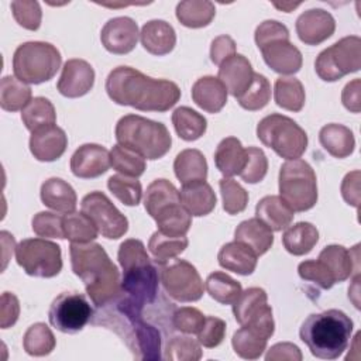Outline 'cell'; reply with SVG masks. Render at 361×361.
<instances>
[{
  "label": "cell",
  "instance_id": "cell-60",
  "mask_svg": "<svg viewBox=\"0 0 361 361\" xmlns=\"http://www.w3.org/2000/svg\"><path fill=\"white\" fill-rule=\"evenodd\" d=\"M235 52V42L230 35H219L212 41L210 45V59L214 65H221L227 58Z\"/></svg>",
  "mask_w": 361,
  "mask_h": 361
},
{
  "label": "cell",
  "instance_id": "cell-40",
  "mask_svg": "<svg viewBox=\"0 0 361 361\" xmlns=\"http://www.w3.org/2000/svg\"><path fill=\"white\" fill-rule=\"evenodd\" d=\"M32 97L31 87L16 76H4L0 82V106L6 111L23 110Z\"/></svg>",
  "mask_w": 361,
  "mask_h": 361
},
{
  "label": "cell",
  "instance_id": "cell-53",
  "mask_svg": "<svg viewBox=\"0 0 361 361\" xmlns=\"http://www.w3.org/2000/svg\"><path fill=\"white\" fill-rule=\"evenodd\" d=\"M298 274L302 279L316 283L322 289H330L336 281L330 269L320 259H306L298 265Z\"/></svg>",
  "mask_w": 361,
  "mask_h": 361
},
{
  "label": "cell",
  "instance_id": "cell-34",
  "mask_svg": "<svg viewBox=\"0 0 361 361\" xmlns=\"http://www.w3.org/2000/svg\"><path fill=\"white\" fill-rule=\"evenodd\" d=\"M173 171L182 185L206 180L207 178V162L204 155L195 148L180 151L173 161Z\"/></svg>",
  "mask_w": 361,
  "mask_h": 361
},
{
  "label": "cell",
  "instance_id": "cell-50",
  "mask_svg": "<svg viewBox=\"0 0 361 361\" xmlns=\"http://www.w3.org/2000/svg\"><path fill=\"white\" fill-rule=\"evenodd\" d=\"M223 199V209L228 214H238L245 210L248 203V192L234 179L223 178L219 182Z\"/></svg>",
  "mask_w": 361,
  "mask_h": 361
},
{
  "label": "cell",
  "instance_id": "cell-29",
  "mask_svg": "<svg viewBox=\"0 0 361 361\" xmlns=\"http://www.w3.org/2000/svg\"><path fill=\"white\" fill-rule=\"evenodd\" d=\"M39 196L42 203L61 213H72L76 209L78 197L75 189L61 178H49L41 185Z\"/></svg>",
  "mask_w": 361,
  "mask_h": 361
},
{
  "label": "cell",
  "instance_id": "cell-22",
  "mask_svg": "<svg viewBox=\"0 0 361 361\" xmlns=\"http://www.w3.org/2000/svg\"><path fill=\"white\" fill-rule=\"evenodd\" d=\"M219 79L233 97H240L251 85L254 71L251 62L241 54H234L219 66Z\"/></svg>",
  "mask_w": 361,
  "mask_h": 361
},
{
  "label": "cell",
  "instance_id": "cell-16",
  "mask_svg": "<svg viewBox=\"0 0 361 361\" xmlns=\"http://www.w3.org/2000/svg\"><path fill=\"white\" fill-rule=\"evenodd\" d=\"M138 25L131 17L110 18L102 28L100 41L103 47L116 55L131 52L138 41Z\"/></svg>",
  "mask_w": 361,
  "mask_h": 361
},
{
  "label": "cell",
  "instance_id": "cell-64",
  "mask_svg": "<svg viewBox=\"0 0 361 361\" xmlns=\"http://www.w3.org/2000/svg\"><path fill=\"white\" fill-rule=\"evenodd\" d=\"M300 3H293V4H278V3H275L274 6L275 7H278V8H282V10H286V13H289L290 11V8H295V7H298Z\"/></svg>",
  "mask_w": 361,
  "mask_h": 361
},
{
  "label": "cell",
  "instance_id": "cell-7",
  "mask_svg": "<svg viewBox=\"0 0 361 361\" xmlns=\"http://www.w3.org/2000/svg\"><path fill=\"white\" fill-rule=\"evenodd\" d=\"M62 62L55 45L44 41H28L17 47L13 55L14 76L28 85L51 80Z\"/></svg>",
  "mask_w": 361,
  "mask_h": 361
},
{
  "label": "cell",
  "instance_id": "cell-52",
  "mask_svg": "<svg viewBox=\"0 0 361 361\" xmlns=\"http://www.w3.org/2000/svg\"><path fill=\"white\" fill-rule=\"evenodd\" d=\"M32 231L44 238H65L63 216L52 212H39L31 220Z\"/></svg>",
  "mask_w": 361,
  "mask_h": 361
},
{
  "label": "cell",
  "instance_id": "cell-27",
  "mask_svg": "<svg viewBox=\"0 0 361 361\" xmlns=\"http://www.w3.org/2000/svg\"><path fill=\"white\" fill-rule=\"evenodd\" d=\"M179 193L180 202L190 216H207L216 207V193L206 180L185 183Z\"/></svg>",
  "mask_w": 361,
  "mask_h": 361
},
{
  "label": "cell",
  "instance_id": "cell-5",
  "mask_svg": "<svg viewBox=\"0 0 361 361\" xmlns=\"http://www.w3.org/2000/svg\"><path fill=\"white\" fill-rule=\"evenodd\" d=\"M118 264L123 268L121 290L137 305L144 307L155 300L158 293V271L141 240H124L117 252Z\"/></svg>",
  "mask_w": 361,
  "mask_h": 361
},
{
  "label": "cell",
  "instance_id": "cell-15",
  "mask_svg": "<svg viewBox=\"0 0 361 361\" xmlns=\"http://www.w3.org/2000/svg\"><path fill=\"white\" fill-rule=\"evenodd\" d=\"M82 212L94 223L99 233L109 238L117 240L128 230L127 217L111 203V200L99 190L87 193L80 202Z\"/></svg>",
  "mask_w": 361,
  "mask_h": 361
},
{
  "label": "cell",
  "instance_id": "cell-49",
  "mask_svg": "<svg viewBox=\"0 0 361 361\" xmlns=\"http://www.w3.org/2000/svg\"><path fill=\"white\" fill-rule=\"evenodd\" d=\"M107 188L126 206H137L142 196L140 180L121 173L110 176L107 180Z\"/></svg>",
  "mask_w": 361,
  "mask_h": 361
},
{
  "label": "cell",
  "instance_id": "cell-23",
  "mask_svg": "<svg viewBox=\"0 0 361 361\" xmlns=\"http://www.w3.org/2000/svg\"><path fill=\"white\" fill-rule=\"evenodd\" d=\"M140 39L147 52L162 56L175 48L176 32L165 20H149L142 25Z\"/></svg>",
  "mask_w": 361,
  "mask_h": 361
},
{
  "label": "cell",
  "instance_id": "cell-46",
  "mask_svg": "<svg viewBox=\"0 0 361 361\" xmlns=\"http://www.w3.org/2000/svg\"><path fill=\"white\" fill-rule=\"evenodd\" d=\"M110 162L113 169L131 178L141 176L147 168L145 158L118 144L114 145L110 151Z\"/></svg>",
  "mask_w": 361,
  "mask_h": 361
},
{
  "label": "cell",
  "instance_id": "cell-1",
  "mask_svg": "<svg viewBox=\"0 0 361 361\" xmlns=\"http://www.w3.org/2000/svg\"><path fill=\"white\" fill-rule=\"evenodd\" d=\"M109 97L120 104L141 111H166L180 99V89L175 82L154 79L131 66L114 68L106 79Z\"/></svg>",
  "mask_w": 361,
  "mask_h": 361
},
{
  "label": "cell",
  "instance_id": "cell-55",
  "mask_svg": "<svg viewBox=\"0 0 361 361\" xmlns=\"http://www.w3.org/2000/svg\"><path fill=\"white\" fill-rule=\"evenodd\" d=\"M11 11L14 20L25 30L35 31L41 25L42 11L38 1H11Z\"/></svg>",
  "mask_w": 361,
  "mask_h": 361
},
{
  "label": "cell",
  "instance_id": "cell-12",
  "mask_svg": "<svg viewBox=\"0 0 361 361\" xmlns=\"http://www.w3.org/2000/svg\"><path fill=\"white\" fill-rule=\"evenodd\" d=\"M233 314L241 327H247L262 338H271L275 331L272 307L262 288L252 286L243 290L233 303Z\"/></svg>",
  "mask_w": 361,
  "mask_h": 361
},
{
  "label": "cell",
  "instance_id": "cell-35",
  "mask_svg": "<svg viewBox=\"0 0 361 361\" xmlns=\"http://www.w3.org/2000/svg\"><path fill=\"white\" fill-rule=\"evenodd\" d=\"M175 203H182L180 193L168 179H155L148 185L144 196V207L152 219Z\"/></svg>",
  "mask_w": 361,
  "mask_h": 361
},
{
  "label": "cell",
  "instance_id": "cell-18",
  "mask_svg": "<svg viewBox=\"0 0 361 361\" xmlns=\"http://www.w3.org/2000/svg\"><path fill=\"white\" fill-rule=\"evenodd\" d=\"M110 166V152L99 144H83L71 157V171L80 179L97 178Z\"/></svg>",
  "mask_w": 361,
  "mask_h": 361
},
{
  "label": "cell",
  "instance_id": "cell-48",
  "mask_svg": "<svg viewBox=\"0 0 361 361\" xmlns=\"http://www.w3.org/2000/svg\"><path fill=\"white\" fill-rule=\"evenodd\" d=\"M267 338L259 337L247 327L238 329L231 338L234 353L244 360H257L267 348Z\"/></svg>",
  "mask_w": 361,
  "mask_h": 361
},
{
  "label": "cell",
  "instance_id": "cell-6",
  "mask_svg": "<svg viewBox=\"0 0 361 361\" xmlns=\"http://www.w3.org/2000/svg\"><path fill=\"white\" fill-rule=\"evenodd\" d=\"M117 144L142 158L159 159L172 145V137L165 124L138 114L123 116L116 124Z\"/></svg>",
  "mask_w": 361,
  "mask_h": 361
},
{
  "label": "cell",
  "instance_id": "cell-26",
  "mask_svg": "<svg viewBox=\"0 0 361 361\" xmlns=\"http://www.w3.org/2000/svg\"><path fill=\"white\" fill-rule=\"evenodd\" d=\"M295 212L276 195H268L259 199L255 206V217L264 221L272 231H282L290 226Z\"/></svg>",
  "mask_w": 361,
  "mask_h": 361
},
{
  "label": "cell",
  "instance_id": "cell-8",
  "mask_svg": "<svg viewBox=\"0 0 361 361\" xmlns=\"http://www.w3.org/2000/svg\"><path fill=\"white\" fill-rule=\"evenodd\" d=\"M257 137L276 155L285 159H298L307 148L306 131L290 117L272 113L259 120Z\"/></svg>",
  "mask_w": 361,
  "mask_h": 361
},
{
  "label": "cell",
  "instance_id": "cell-37",
  "mask_svg": "<svg viewBox=\"0 0 361 361\" xmlns=\"http://www.w3.org/2000/svg\"><path fill=\"white\" fill-rule=\"evenodd\" d=\"M172 124L176 134L183 141H195L200 138L207 128V120L188 106H180L173 110Z\"/></svg>",
  "mask_w": 361,
  "mask_h": 361
},
{
  "label": "cell",
  "instance_id": "cell-41",
  "mask_svg": "<svg viewBox=\"0 0 361 361\" xmlns=\"http://www.w3.org/2000/svg\"><path fill=\"white\" fill-rule=\"evenodd\" d=\"M189 241L186 238V235H180V237H172V235H166L162 234L161 231H155L148 241V250L154 258V261L158 265H162L165 262H168L172 258H176L179 254H182L186 247H188Z\"/></svg>",
  "mask_w": 361,
  "mask_h": 361
},
{
  "label": "cell",
  "instance_id": "cell-21",
  "mask_svg": "<svg viewBox=\"0 0 361 361\" xmlns=\"http://www.w3.org/2000/svg\"><path fill=\"white\" fill-rule=\"evenodd\" d=\"M68 147V137L65 131L52 124L41 127L31 133L30 151L35 159L41 162H52L59 159Z\"/></svg>",
  "mask_w": 361,
  "mask_h": 361
},
{
  "label": "cell",
  "instance_id": "cell-57",
  "mask_svg": "<svg viewBox=\"0 0 361 361\" xmlns=\"http://www.w3.org/2000/svg\"><path fill=\"white\" fill-rule=\"evenodd\" d=\"M226 322L216 316H207L204 324L197 333V341L206 348H214L220 345L226 336Z\"/></svg>",
  "mask_w": 361,
  "mask_h": 361
},
{
  "label": "cell",
  "instance_id": "cell-43",
  "mask_svg": "<svg viewBox=\"0 0 361 361\" xmlns=\"http://www.w3.org/2000/svg\"><path fill=\"white\" fill-rule=\"evenodd\" d=\"M21 120L27 130L31 133L47 126H52L56 121V111L54 104L47 97H34L21 110Z\"/></svg>",
  "mask_w": 361,
  "mask_h": 361
},
{
  "label": "cell",
  "instance_id": "cell-36",
  "mask_svg": "<svg viewBox=\"0 0 361 361\" xmlns=\"http://www.w3.org/2000/svg\"><path fill=\"white\" fill-rule=\"evenodd\" d=\"M216 7L207 0H185L176 6V18L188 28H202L212 23Z\"/></svg>",
  "mask_w": 361,
  "mask_h": 361
},
{
  "label": "cell",
  "instance_id": "cell-62",
  "mask_svg": "<svg viewBox=\"0 0 361 361\" xmlns=\"http://www.w3.org/2000/svg\"><path fill=\"white\" fill-rule=\"evenodd\" d=\"M265 360L267 361H283V360L300 361L302 353L299 347L293 343H276L268 350Z\"/></svg>",
  "mask_w": 361,
  "mask_h": 361
},
{
  "label": "cell",
  "instance_id": "cell-54",
  "mask_svg": "<svg viewBox=\"0 0 361 361\" xmlns=\"http://www.w3.org/2000/svg\"><path fill=\"white\" fill-rule=\"evenodd\" d=\"M247 151V162L240 176L247 183H258L261 182L268 172V159L261 148L248 147Z\"/></svg>",
  "mask_w": 361,
  "mask_h": 361
},
{
  "label": "cell",
  "instance_id": "cell-33",
  "mask_svg": "<svg viewBox=\"0 0 361 361\" xmlns=\"http://www.w3.org/2000/svg\"><path fill=\"white\" fill-rule=\"evenodd\" d=\"M319 241V231L316 226L309 221H299L286 227L282 235L285 250L296 257L309 254Z\"/></svg>",
  "mask_w": 361,
  "mask_h": 361
},
{
  "label": "cell",
  "instance_id": "cell-2",
  "mask_svg": "<svg viewBox=\"0 0 361 361\" xmlns=\"http://www.w3.org/2000/svg\"><path fill=\"white\" fill-rule=\"evenodd\" d=\"M94 324H103L116 331L138 360L161 358V334L158 329L142 320V307L121 293L111 300Z\"/></svg>",
  "mask_w": 361,
  "mask_h": 361
},
{
  "label": "cell",
  "instance_id": "cell-44",
  "mask_svg": "<svg viewBox=\"0 0 361 361\" xmlns=\"http://www.w3.org/2000/svg\"><path fill=\"white\" fill-rule=\"evenodd\" d=\"M56 340L51 329L45 323H34L27 329L23 337V347L27 354L44 357L54 351Z\"/></svg>",
  "mask_w": 361,
  "mask_h": 361
},
{
  "label": "cell",
  "instance_id": "cell-14",
  "mask_svg": "<svg viewBox=\"0 0 361 361\" xmlns=\"http://www.w3.org/2000/svg\"><path fill=\"white\" fill-rule=\"evenodd\" d=\"M93 309L85 295L78 292H62L58 295L48 312L52 327L62 333L73 334L80 331L92 319Z\"/></svg>",
  "mask_w": 361,
  "mask_h": 361
},
{
  "label": "cell",
  "instance_id": "cell-9",
  "mask_svg": "<svg viewBox=\"0 0 361 361\" xmlns=\"http://www.w3.org/2000/svg\"><path fill=\"white\" fill-rule=\"evenodd\" d=\"M279 196L293 212L310 210L317 202V179L303 159H289L279 169Z\"/></svg>",
  "mask_w": 361,
  "mask_h": 361
},
{
  "label": "cell",
  "instance_id": "cell-42",
  "mask_svg": "<svg viewBox=\"0 0 361 361\" xmlns=\"http://www.w3.org/2000/svg\"><path fill=\"white\" fill-rule=\"evenodd\" d=\"M204 289L221 305H233L243 292L241 283L221 271H214L206 278Z\"/></svg>",
  "mask_w": 361,
  "mask_h": 361
},
{
  "label": "cell",
  "instance_id": "cell-58",
  "mask_svg": "<svg viewBox=\"0 0 361 361\" xmlns=\"http://www.w3.org/2000/svg\"><path fill=\"white\" fill-rule=\"evenodd\" d=\"M255 44L258 48L274 39H289V30L276 20H265L255 28Z\"/></svg>",
  "mask_w": 361,
  "mask_h": 361
},
{
  "label": "cell",
  "instance_id": "cell-39",
  "mask_svg": "<svg viewBox=\"0 0 361 361\" xmlns=\"http://www.w3.org/2000/svg\"><path fill=\"white\" fill-rule=\"evenodd\" d=\"M158 231L172 237L186 235L192 226V216L180 203H175L164 209L154 219Z\"/></svg>",
  "mask_w": 361,
  "mask_h": 361
},
{
  "label": "cell",
  "instance_id": "cell-24",
  "mask_svg": "<svg viewBox=\"0 0 361 361\" xmlns=\"http://www.w3.org/2000/svg\"><path fill=\"white\" fill-rule=\"evenodd\" d=\"M219 265L238 275H251L257 268L258 255L244 243L231 241L224 244L217 254Z\"/></svg>",
  "mask_w": 361,
  "mask_h": 361
},
{
  "label": "cell",
  "instance_id": "cell-38",
  "mask_svg": "<svg viewBox=\"0 0 361 361\" xmlns=\"http://www.w3.org/2000/svg\"><path fill=\"white\" fill-rule=\"evenodd\" d=\"M275 103L289 111H300L305 106L306 94L302 82L296 78L281 76L274 85Z\"/></svg>",
  "mask_w": 361,
  "mask_h": 361
},
{
  "label": "cell",
  "instance_id": "cell-59",
  "mask_svg": "<svg viewBox=\"0 0 361 361\" xmlns=\"http://www.w3.org/2000/svg\"><path fill=\"white\" fill-rule=\"evenodd\" d=\"M20 314V303L16 295L10 292H3L0 299V326L1 329H8L16 324Z\"/></svg>",
  "mask_w": 361,
  "mask_h": 361
},
{
  "label": "cell",
  "instance_id": "cell-51",
  "mask_svg": "<svg viewBox=\"0 0 361 361\" xmlns=\"http://www.w3.org/2000/svg\"><path fill=\"white\" fill-rule=\"evenodd\" d=\"M164 358L171 361H197L202 358L200 343L188 336L172 337L166 344Z\"/></svg>",
  "mask_w": 361,
  "mask_h": 361
},
{
  "label": "cell",
  "instance_id": "cell-28",
  "mask_svg": "<svg viewBox=\"0 0 361 361\" xmlns=\"http://www.w3.org/2000/svg\"><path fill=\"white\" fill-rule=\"evenodd\" d=\"M247 162V151L235 137L223 138L214 152V164L224 178L240 175Z\"/></svg>",
  "mask_w": 361,
  "mask_h": 361
},
{
  "label": "cell",
  "instance_id": "cell-61",
  "mask_svg": "<svg viewBox=\"0 0 361 361\" xmlns=\"http://www.w3.org/2000/svg\"><path fill=\"white\" fill-rule=\"evenodd\" d=\"M360 171L348 172L341 182V196L347 204L360 206Z\"/></svg>",
  "mask_w": 361,
  "mask_h": 361
},
{
  "label": "cell",
  "instance_id": "cell-32",
  "mask_svg": "<svg viewBox=\"0 0 361 361\" xmlns=\"http://www.w3.org/2000/svg\"><path fill=\"white\" fill-rule=\"evenodd\" d=\"M317 259H320L333 274L336 283L348 279L353 271H358V254L353 258L351 251L338 244H331L324 247Z\"/></svg>",
  "mask_w": 361,
  "mask_h": 361
},
{
  "label": "cell",
  "instance_id": "cell-10",
  "mask_svg": "<svg viewBox=\"0 0 361 361\" xmlns=\"http://www.w3.org/2000/svg\"><path fill=\"white\" fill-rule=\"evenodd\" d=\"M361 68V38L348 35L331 47L323 49L316 61L314 71L324 82H336L348 73L358 72Z\"/></svg>",
  "mask_w": 361,
  "mask_h": 361
},
{
  "label": "cell",
  "instance_id": "cell-45",
  "mask_svg": "<svg viewBox=\"0 0 361 361\" xmlns=\"http://www.w3.org/2000/svg\"><path fill=\"white\" fill-rule=\"evenodd\" d=\"M63 231L65 238L76 244L90 243L96 240L99 234V230L94 226V223L83 212L66 213L63 216Z\"/></svg>",
  "mask_w": 361,
  "mask_h": 361
},
{
  "label": "cell",
  "instance_id": "cell-47",
  "mask_svg": "<svg viewBox=\"0 0 361 361\" xmlns=\"http://www.w3.org/2000/svg\"><path fill=\"white\" fill-rule=\"evenodd\" d=\"M269 99L271 85L268 79L264 75L254 72V78L250 87L240 97H237V102L243 109L248 111H257L264 109L268 104Z\"/></svg>",
  "mask_w": 361,
  "mask_h": 361
},
{
  "label": "cell",
  "instance_id": "cell-56",
  "mask_svg": "<svg viewBox=\"0 0 361 361\" xmlns=\"http://www.w3.org/2000/svg\"><path fill=\"white\" fill-rule=\"evenodd\" d=\"M204 314L199 309L183 306L173 313L172 322L173 327L179 331L186 334H197L204 324Z\"/></svg>",
  "mask_w": 361,
  "mask_h": 361
},
{
  "label": "cell",
  "instance_id": "cell-31",
  "mask_svg": "<svg viewBox=\"0 0 361 361\" xmlns=\"http://www.w3.org/2000/svg\"><path fill=\"white\" fill-rule=\"evenodd\" d=\"M319 141L322 147L334 158H347L354 152L355 138L353 131L337 123L326 124L319 131Z\"/></svg>",
  "mask_w": 361,
  "mask_h": 361
},
{
  "label": "cell",
  "instance_id": "cell-11",
  "mask_svg": "<svg viewBox=\"0 0 361 361\" xmlns=\"http://www.w3.org/2000/svg\"><path fill=\"white\" fill-rule=\"evenodd\" d=\"M16 261L27 275L54 278L62 269V252L56 243L45 238H25L16 247Z\"/></svg>",
  "mask_w": 361,
  "mask_h": 361
},
{
  "label": "cell",
  "instance_id": "cell-20",
  "mask_svg": "<svg viewBox=\"0 0 361 361\" xmlns=\"http://www.w3.org/2000/svg\"><path fill=\"white\" fill-rule=\"evenodd\" d=\"M259 51L264 62L276 73L293 75L302 68V52L286 38L269 41Z\"/></svg>",
  "mask_w": 361,
  "mask_h": 361
},
{
  "label": "cell",
  "instance_id": "cell-3",
  "mask_svg": "<svg viewBox=\"0 0 361 361\" xmlns=\"http://www.w3.org/2000/svg\"><path fill=\"white\" fill-rule=\"evenodd\" d=\"M69 255L73 274L82 279L96 307H104L121 293L120 272L100 244L72 243Z\"/></svg>",
  "mask_w": 361,
  "mask_h": 361
},
{
  "label": "cell",
  "instance_id": "cell-19",
  "mask_svg": "<svg viewBox=\"0 0 361 361\" xmlns=\"http://www.w3.org/2000/svg\"><path fill=\"white\" fill-rule=\"evenodd\" d=\"M296 34L306 45H319L336 30L334 17L323 8H309L296 20Z\"/></svg>",
  "mask_w": 361,
  "mask_h": 361
},
{
  "label": "cell",
  "instance_id": "cell-63",
  "mask_svg": "<svg viewBox=\"0 0 361 361\" xmlns=\"http://www.w3.org/2000/svg\"><path fill=\"white\" fill-rule=\"evenodd\" d=\"M343 106L351 113H360L361 110V80L354 79L348 82L341 92Z\"/></svg>",
  "mask_w": 361,
  "mask_h": 361
},
{
  "label": "cell",
  "instance_id": "cell-30",
  "mask_svg": "<svg viewBox=\"0 0 361 361\" xmlns=\"http://www.w3.org/2000/svg\"><path fill=\"white\" fill-rule=\"evenodd\" d=\"M234 240L248 245L257 255H264L274 244V234L264 221L252 217L237 226Z\"/></svg>",
  "mask_w": 361,
  "mask_h": 361
},
{
  "label": "cell",
  "instance_id": "cell-17",
  "mask_svg": "<svg viewBox=\"0 0 361 361\" xmlns=\"http://www.w3.org/2000/svg\"><path fill=\"white\" fill-rule=\"evenodd\" d=\"M94 85V69L85 59H68L56 83L58 92L69 99L85 96Z\"/></svg>",
  "mask_w": 361,
  "mask_h": 361
},
{
  "label": "cell",
  "instance_id": "cell-25",
  "mask_svg": "<svg viewBox=\"0 0 361 361\" xmlns=\"http://www.w3.org/2000/svg\"><path fill=\"white\" fill-rule=\"evenodd\" d=\"M227 89L219 78L203 76L192 86L193 102L207 113H219L227 103Z\"/></svg>",
  "mask_w": 361,
  "mask_h": 361
},
{
  "label": "cell",
  "instance_id": "cell-4",
  "mask_svg": "<svg viewBox=\"0 0 361 361\" xmlns=\"http://www.w3.org/2000/svg\"><path fill=\"white\" fill-rule=\"evenodd\" d=\"M353 320L338 309L309 314L300 326L299 337L312 355L320 360L338 358L350 344Z\"/></svg>",
  "mask_w": 361,
  "mask_h": 361
},
{
  "label": "cell",
  "instance_id": "cell-13",
  "mask_svg": "<svg viewBox=\"0 0 361 361\" xmlns=\"http://www.w3.org/2000/svg\"><path fill=\"white\" fill-rule=\"evenodd\" d=\"M159 279L165 292L178 302H196L203 296L204 285L197 269L185 259L159 265Z\"/></svg>",
  "mask_w": 361,
  "mask_h": 361
}]
</instances>
